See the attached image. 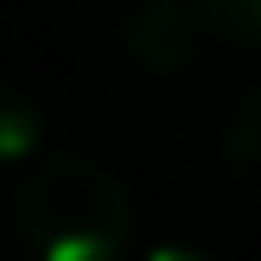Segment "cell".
<instances>
[{"label": "cell", "mask_w": 261, "mask_h": 261, "mask_svg": "<svg viewBox=\"0 0 261 261\" xmlns=\"http://www.w3.org/2000/svg\"><path fill=\"white\" fill-rule=\"evenodd\" d=\"M40 142H46V125H40V108L23 85L0 80V165H34Z\"/></svg>", "instance_id": "cell-4"}, {"label": "cell", "mask_w": 261, "mask_h": 261, "mask_svg": "<svg viewBox=\"0 0 261 261\" xmlns=\"http://www.w3.org/2000/svg\"><path fill=\"white\" fill-rule=\"evenodd\" d=\"M114 34L125 57L148 74H182L204 46V23L193 12V0H130Z\"/></svg>", "instance_id": "cell-2"}, {"label": "cell", "mask_w": 261, "mask_h": 261, "mask_svg": "<svg viewBox=\"0 0 261 261\" xmlns=\"http://www.w3.org/2000/svg\"><path fill=\"white\" fill-rule=\"evenodd\" d=\"M222 159H227V176H233L239 199L250 210H261V85L239 97V108L227 119V137H222Z\"/></svg>", "instance_id": "cell-3"}, {"label": "cell", "mask_w": 261, "mask_h": 261, "mask_svg": "<svg viewBox=\"0 0 261 261\" xmlns=\"http://www.w3.org/2000/svg\"><path fill=\"white\" fill-rule=\"evenodd\" d=\"M29 261H125L137 239V199L97 153H40L12 199Z\"/></svg>", "instance_id": "cell-1"}, {"label": "cell", "mask_w": 261, "mask_h": 261, "mask_svg": "<svg viewBox=\"0 0 261 261\" xmlns=\"http://www.w3.org/2000/svg\"><path fill=\"white\" fill-rule=\"evenodd\" d=\"M142 261H216V255H204V250H193L188 239H165V244H153Z\"/></svg>", "instance_id": "cell-6"}, {"label": "cell", "mask_w": 261, "mask_h": 261, "mask_svg": "<svg viewBox=\"0 0 261 261\" xmlns=\"http://www.w3.org/2000/svg\"><path fill=\"white\" fill-rule=\"evenodd\" d=\"M204 40L222 46H261V0H193Z\"/></svg>", "instance_id": "cell-5"}]
</instances>
